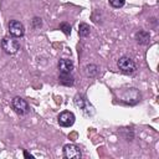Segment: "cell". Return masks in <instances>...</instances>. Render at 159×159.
<instances>
[{
	"label": "cell",
	"instance_id": "obj_1",
	"mask_svg": "<svg viewBox=\"0 0 159 159\" xmlns=\"http://www.w3.org/2000/svg\"><path fill=\"white\" fill-rule=\"evenodd\" d=\"M1 47L7 55H15L20 50V42H19L17 37H14L11 35L5 36L1 40Z\"/></svg>",
	"mask_w": 159,
	"mask_h": 159
},
{
	"label": "cell",
	"instance_id": "obj_2",
	"mask_svg": "<svg viewBox=\"0 0 159 159\" xmlns=\"http://www.w3.org/2000/svg\"><path fill=\"white\" fill-rule=\"evenodd\" d=\"M117 66H118L119 71L123 72V73H125V75H130V73H133V72L137 70L135 62H134L130 57H128V56H122V57L118 60Z\"/></svg>",
	"mask_w": 159,
	"mask_h": 159
},
{
	"label": "cell",
	"instance_id": "obj_3",
	"mask_svg": "<svg viewBox=\"0 0 159 159\" xmlns=\"http://www.w3.org/2000/svg\"><path fill=\"white\" fill-rule=\"evenodd\" d=\"M11 108H12L14 112L17 113L19 116H25V114H27V113L30 112V106H29V103H27L24 98H21V97H15V98H12V101H11Z\"/></svg>",
	"mask_w": 159,
	"mask_h": 159
},
{
	"label": "cell",
	"instance_id": "obj_4",
	"mask_svg": "<svg viewBox=\"0 0 159 159\" xmlns=\"http://www.w3.org/2000/svg\"><path fill=\"white\" fill-rule=\"evenodd\" d=\"M63 157L66 159H80L82 157L81 149L75 144H66L63 147Z\"/></svg>",
	"mask_w": 159,
	"mask_h": 159
},
{
	"label": "cell",
	"instance_id": "obj_5",
	"mask_svg": "<svg viewBox=\"0 0 159 159\" xmlns=\"http://www.w3.org/2000/svg\"><path fill=\"white\" fill-rule=\"evenodd\" d=\"M57 120H58V124L61 127H71V125H73V123L76 120V117H75V114L72 112L63 111V112H61L58 114Z\"/></svg>",
	"mask_w": 159,
	"mask_h": 159
},
{
	"label": "cell",
	"instance_id": "obj_6",
	"mask_svg": "<svg viewBox=\"0 0 159 159\" xmlns=\"http://www.w3.org/2000/svg\"><path fill=\"white\" fill-rule=\"evenodd\" d=\"M123 102L129 103V104H135L137 102L140 101V92L137 88H129L124 92L123 97H122Z\"/></svg>",
	"mask_w": 159,
	"mask_h": 159
},
{
	"label": "cell",
	"instance_id": "obj_7",
	"mask_svg": "<svg viewBox=\"0 0 159 159\" xmlns=\"http://www.w3.org/2000/svg\"><path fill=\"white\" fill-rule=\"evenodd\" d=\"M9 32L14 37H21L25 34V27L19 20H11L9 22Z\"/></svg>",
	"mask_w": 159,
	"mask_h": 159
},
{
	"label": "cell",
	"instance_id": "obj_8",
	"mask_svg": "<svg viewBox=\"0 0 159 159\" xmlns=\"http://www.w3.org/2000/svg\"><path fill=\"white\" fill-rule=\"evenodd\" d=\"M75 104H76L80 109H82L86 114H88V116L91 114V113H89V109L93 111V107L88 103V101L86 99V97L82 96V94H77V96L75 97Z\"/></svg>",
	"mask_w": 159,
	"mask_h": 159
},
{
	"label": "cell",
	"instance_id": "obj_9",
	"mask_svg": "<svg viewBox=\"0 0 159 159\" xmlns=\"http://www.w3.org/2000/svg\"><path fill=\"white\" fill-rule=\"evenodd\" d=\"M60 73H71L73 70V61L70 58H61L57 63Z\"/></svg>",
	"mask_w": 159,
	"mask_h": 159
},
{
	"label": "cell",
	"instance_id": "obj_10",
	"mask_svg": "<svg viewBox=\"0 0 159 159\" xmlns=\"http://www.w3.org/2000/svg\"><path fill=\"white\" fill-rule=\"evenodd\" d=\"M135 40L140 45H147L150 41V34L148 31H145V30H139L135 34Z\"/></svg>",
	"mask_w": 159,
	"mask_h": 159
},
{
	"label": "cell",
	"instance_id": "obj_11",
	"mask_svg": "<svg viewBox=\"0 0 159 159\" xmlns=\"http://www.w3.org/2000/svg\"><path fill=\"white\" fill-rule=\"evenodd\" d=\"M58 80H60V83L65 86H73L75 83V78L71 73H60Z\"/></svg>",
	"mask_w": 159,
	"mask_h": 159
},
{
	"label": "cell",
	"instance_id": "obj_12",
	"mask_svg": "<svg viewBox=\"0 0 159 159\" xmlns=\"http://www.w3.org/2000/svg\"><path fill=\"white\" fill-rule=\"evenodd\" d=\"M84 73L87 77H96L98 73V66L94 63H89L84 67Z\"/></svg>",
	"mask_w": 159,
	"mask_h": 159
},
{
	"label": "cell",
	"instance_id": "obj_13",
	"mask_svg": "<svg viewBox=\"0 0 159 159\" xmlns=\"http://www.w3.org/2000/svg\"><path fill=\"white\" fill-rule=\"evenodd\" d=\"M89 34H91L89 25L86 24V22H81L80 26H78V35H80V37H87Z\"/></svg>",
	"mask_w": 159,
	"mask_h": 159
},
{
	"label": "cell",
	"instance_id": "obj_14",
	"mask_svg": "<svg viewBox=\"0 0 159 159\" xmlns=\"http://www.w3.org/2000/svg\"><path fill=\"white\" fill-rule=\"evenodd\" d=\"M60 30L65 34V35H70L71 34V25L68 22H61L60 24Z\"/></svg>",
	"mask_w": 159,
	"mask_h": 159
},
{
	"label": "cell",
	"instance_id": "obj_15",
	"mask_svg": "<svg viewBox=\"0 0 159 159\" xmlns=\"http://www.w3.org/2000/svg\"><path fill=\"white\" fill-rule=\"evenodd\" d=\"M108 1H109V5L112 7H114V9L122 7L124 5V2H125V0H108Z\"/></svg>",
	"mask_w": 159,
	"mask_h": 159
},
{
	"label": "cell",
	"instance_id": "obj_16",
	"mask_svg": "<svg viewBox=\"0 0 159 159\" xmlns=\"http://www.w3.org/2000/svg\"><path fill=\"white\" fill-rule=\"evenodd\" d=\"M41 25H42L41 19H40V17H34V20H32V26H34L35 29H39V27H41Z\"/></svg>",
	"mask_w": 159,
	"mask_h": 159
},
{
	"label": "cell",
	"instance_id": "obj_17",
	"mask_svg": "<svg viewBox=\"0 0 159 159\" xmlns=\"http://www.w3.org/2000/svg\"><path fill=\"white\" fill-rule=\"evenodd\" d=\"M24 157L25 158H34V155L32 154H30L29 152H26V150H24Z\"/></svg>",
	"mask_w": 159,
	"mask_h": 159
}]
</instances>
